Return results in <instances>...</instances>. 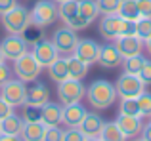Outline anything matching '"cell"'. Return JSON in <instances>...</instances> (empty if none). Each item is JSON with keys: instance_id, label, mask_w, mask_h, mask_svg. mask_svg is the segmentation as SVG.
Here are the masks:
<instances>
[{"instance_id": "obj_1", "label": "cell", "mask_w": 151, "mask_h": 141, "mask_svg": "<svg viewBox=\"0 0 151 141\" xmlns=\"http://www.w3.org/2000/svg\"><path fill=\"white\" fill-rule=\"evenodd\" d=\"M86 99L98 111H105L117 101V90L115 84H111L109 80H94L92 84L86 88Z\"/></svg>"}, {"instance_id": "obj_2", "label": "cell", "mask_w": 151, "mask_h": 141, "mask_svg": "<svg viewBox=\"0 0 151 141\" xmlns=\"http://www.w3.org/2000/svg\"><path fill=\"white\" fill-rule=\"evenodd\" d=\"M29 23H31V11L21 4H15L10 11L2 14V27L8 31V34H21Z\"/></svg>"}, {"instance_id": "obj_3", "label": "cell", "mask_w": 151, "mask_h": 141, "mask_svg": "<svg viewBox=\"0 0 151 141\" xmlns=\"http://www.w3.org/2000/svg\"><path fill=\"white\" fill-rule=\"evenodd\" d=\"M40 70H42V65L37 61V57L33 56V52L23 53V56H19L17 59L14 61V73H15V76L23 82L37 80Z\"/></svg>"}, {"instance_id": "obj_4", "label": "cell", "mask_w": 151, "mask_h": 141, "mask_svg": "<svg viewBox=\"0 0 151 141\" xmlns=\"http://www.w3.org/2000/svg\"><path fill=\"white\" fill-rule=\"evenodd\" d=\"M82 97H86V86L81 80L67 78V80L58 84V99L61 105H71V103H81Z\"/></svg>"}, {"instance_id": "obj_5", "label": "cell", "mask_w": 151, "mask_h": 141, "mask_svg": "<svg viewBox=\"0 0 151 141\" xmlns=\"http://www.w3.org/2000/svg\"><path fill=\"white\" fill-rule=\"evenodd\" d=\"M58 4L54 0H38L31 10V23L38 27H48L58 19Z\"/></svg>"}, {"instance_id": "obj_6", "label": "cell", "mask_w": 151, "mask_h": 141, "mask_svg": "<svg viewBox=\"0 0 151 141\" xmlns=\"http://www.w3.org/2000/svg\"><path fill=\"white\" fill-rule=\"evenodd\" d=\"M50 40H52V44L55 46L59 56L67 57V56H73L75 46H77V42H78V36H77V31L69 29V27L65 25V27L55 29Z\"/></svg>"}, {"instance_id": "obj_7", "label": "cell", "mask_w": 151, "mask_h": 141, "mask_svg": "<svg viewBox=\"0 0 151 141\" xmlns=\"http://www.w3.org/2000/svg\"><path fill=\"white\" fill-rule=\"evenodd\" d=\"M0 97L8 101L12 107H23L27 103V86L19 78H10L0 86Z\"/></svg>"}, {"instance_id": "obj_8", "label": "cell", "mask_w": 151, "mask_h": 141, "mask_svg": "<svg viewBox=\"0 0 151 141\" xmlns=\"http://www.w3.org/2000/svg\"><path fill=\"white\" fill-rule=\"evenodd\" d=\"M147 86L142 82V78L138 74H130V73H122L121 76L115 82V90H117V95L121 97H138L142 92H145Z\"/></svg>"}, {"instance_id": "obj_9", "label": "cell", "mask_w": 151, "mask_h": 141, "mask_svg": "<svg viewBox=\"0 0 151 141\" xmlns=\"http://www.w3.org/2000/svg\"><path fill=\"white\" fill-rule=\"evenodd\" d=\"M27 42L25 38L21 36V34H8L6 38H2V42H0V50H2L4 57L10 61H15L19 56H23V53H27Z\"/></svg>"}, {"instance_id": "obj_10", "label": "cell", "mask_w": 151, "mask_h": 141, "mask_svg": "<svg viewBox=\"0 0 151 141\" xmlns=\"http://www.w3.org/2000/svg\"><path fill=\"white\" fill-rule=\"evenodd\" d=\"M100 48H101V46L98 44L96 40H92V38H78L73 56H77L78 59H82L84 63H88V65H94V63H98Z\"/></svg>"}, {"instance_id": "obj_11", "label": "cell", "mask_w": 151, "mask_h": 141, "mask_svg": "<svg viewBox=\"0 0 151 141\" xmlns=\"http://www.w3.org/2000/svg\"><path fill=\"white\" fill-rule=\"evenodd\" d=\"M122 23H124V19L119 17L117 14H107L101 17L100 21V34L103 38H105L107 42H113L115 38L121 36V31H122Z\"/></svg>"}, {"instance_id": "obj_12", "label": "cell", "mask_w": 151, "mask_h": 141, "mask_svg": "<svg viewBox=\"0 0 151 141\" xmlns=\"http://www.w3.org/2000/svg\"><path fill=\"white\" fill-rule=\"evenodd\" d=\"M33 56L37 57V61L42 65V67L48 69L50 65L59 57V53H58V50H55V46L52 44V40L42 38L40 42H37V44L33 46Z\"/></svg>"}, {"instance_id": "obj_13", "label": "cell", "mask_w": 151, "mask_h": 141, "mask_svg": "<svg viewBox=\"0 0 151 141\" xmlns=\"http://www.w3.org/2000/svg\"><path fill=\"white\" fill-rule=\"evenodd\" d=\"M124 57L121 56V52L117 50V46L113 42H107L100 48V56H98V63L103 69H117L119 65H122Z\"/></svg>"}, {"instance_id": "obj_14", "label": "cell", "mask_w": 151, "mask_h": 141, "mask_svg": "<svg viewBox=\"0 0 151 141\" xmlns=\"http://www.w3.org/2000/svg\"><path fill=\"white\" fill-rule=\"evenodd\" d=\"M113 44L117 46V50L121 52L122 57L138 56V53H142V50H144V40H140L136 34H132V36H119V38L113 40Z\"/></svg>"}, {"instance_id": "obj_15", "label": "cell", "mask_w": 151, "mask_h": 141, "mask_svg": "<svg viewBox=\"0 0 151 141\" xmlns=\"http://www.w3.org/2000/svg\"><path fill=\"white\" fill-rule=\"evenodd\" d=\"M117 126L121 128V132L126 135V139L138 137L142 134V128H144V122H142V116H128V115H119L117 116Z\"/></svg>"}, {"instance_id": "obj_16", "label": "cell", "mask_w": 151, "mask_h": 141, "mask_svg": "<svg viewBox=\"0 0 151 141\" xmlns=\"http://www.w3.org/2000/svg\"><path fill=\"white\" fill-rule=\"evenodd\" d=\"M86 109L81 103H71V105H63V115H61V122L67 128H78L86 115Z\"/></svg>"}, {"instance_id": "obj_17", "label": "cell", "mask_w": 151, "mask_h": 141, "mask_svg": "<svg viewBox=\"0 0 151 141\" xmlns=\"http://www.w3.org/2000/svg\"><path fill=\"white\" fill-rule=\"evenodd\" d=\"M103 124L105 122H103V118L100 115H96V113H86L82 122H81V126H78V130H81L86 137H100Z\"/></svg>"}, {"instance_id": "obj_18", "label": "cell", "mask_w": 151, "mask_h": 141, "mask_svg": "<svg viewBox=\"0 0 151 141\" xmlns=\"http://www.w3.org/2000/svg\"><path fill=\"white\" fill-rule=\"evenodd\" d=\"M50 101V90L44 82H35L31 88H27V103L33 107H42V105Z\"/></svg>"}, {"instance_id": "obj_19", "label": "cell", "mask_w": 151, "mask_h": 141, "mask_svg": "<svg viewBox=\"0 0 151 141\" xmlns=\"http://www.w3.org/2000/svg\"><path fill=\"white\" fill-rule=\"evenodd\" d=\"M40 111H42L40 120L46 126H59L61 124V115H63V105L61 103H50V101H46L40 107Z\"/></svg>"}, {"instance_id": "obj_20", "label": "cell", "mask_w": 151, "mask_h": 141, "mask_svg": "<svg viewBox=\"0 0 151 141\" xmlns=\"http://www.w3.org/2000/svg\"><path fill=\"white\" fill-rule=\"evenodd\" d=\"M44 132H46L44 122H23L21 139L23 141H42Z\"/></svg>"}, {"instance_id": "obj_21", "label": "cell", "mask_w": 151, "mask_h": 141, "mask_svg": "<svg viewBox=\"0 0 151 141\" xmlns=\"http://www.w3.org/2000/svg\"><path fill=\"white\" fill-rule=\"evenodd\" d=\"M0 130H2V134H8V135H21L23 118L17 116L15 113H12V115H8L6 118L0 120Z\"/></svg>"}, {"instance_id": "obj_22", "label": "cell", "mask_w": 151, "mask_h": 141, "mask_svg": "<svg viewBox=\"0 0 151 141\" xmlns=\"http://www.w3.org/2000/svg\"><path fill=\"white\" fill-rule=\"evenodd\" d=\"M88 63H84L82 59H78L77 56H67V69H69V78L75 80H82L88 74Z\"/></svg>"}, {"instance_id": "obj_23", "label": "cell", "mask_w": 151, "mask_h": 141, "mask_svg": "<svg viewBox=\"0 0 151 141\" xmlns=\"http://www.w3.org/2000/svg\"><path fill=\"white\" fill-rule=\"evenodd\" d=\"M48 74L50 78L55 82V84H59V82L67 80L69 78V69H67V57H58V59L54 61V63L48 67Z\"/></svg>"}, {"instance_id": "obj_24", "label": "cell", "mask_w": 151, "mask_h": 141, "mask_svg": "<svg viewBox=\"0 0 151 141\" xmlns=\"http://www.w3.org/2000/svg\"><path fill=\"white\" fill-rule=\"evenodd\" d=\"M117 15L128 21H138L140 19V10H138L136 0H121V6L117 10Z\"/></svg>"}, {"instance_id": "obj_25", "label": "cell", "mask_w": 151, "mask_h": 141, "mask_svg": "<svg viewBox=\"0 0 151 141\" xmlns=\"http://www.w3.org/2000/svg\"><path fill=\"white\" fill-rule=\"evenodd\" d=\"M101 141H126V135L121 132V128L117 126V122H105L100 134Z\"/></svg>"}, {"instance_id": "obj_26", "label": "cell", "mask_w": 151, "mask_h": 141, "mask_svg": "<svg viewBox=\"0 0 151 141\" xmlns=\"http://www.w3.org/2000/svg\"><path fill=\"white\" fill-rule=\"evenodd\" d=\"M78 14L84 19H88L90 23L96 21L100 15V8H98L96 0H78Z\"/></svg>"}, {"instance_id": "obj_27", "label": "cell", "mask_w": 151, "mask_h": 141, "mask_svg": "<svg viewBox=\"0 0 151 141\" xmlns=\"http://www.w3.org/2000/svg\"><path fill=\"white\" fill-rule=\"evenodd\" d=\"M77 14H78V0H65V2L58 4V15L63 23H67Z\"/></svg>"}, {"instance_id": "obj_28", "label": "cell", "mask_w": 151, "mask_h": 141, "mask_svg": "<svg viewBox=\"0 0 151 141\" xmlns=\"http://www.w3.org/2000/svg\"><path fill=\"white\" fill-rule=\"evenodd\" d=\"M21 36L25 38L27 44H37V42H40L42 38H44V27H38L35 25V23H29V25L25 27V31L21 33Z\"/></svg>"}, {"instance_id": "obj_29", "label": "cell", "mask_w": 151, "mask_h": 141, "mask_svg": "<svg viewBox=\"0 0 151 141\" xmlns=\"http://www.w3.org/2000/svg\"><path fill=\"white\" fill-rule=\"evenodd\" d=\"M119 115H128V116H142L140 107H138L136 97H122L119 103Z\"/></svg>"}, {"instance_id": "obj_30", "label": "cell", "mask_w": 151, "mask_h": 141, "mask_svg": "<svg viewBox=\"0 0 151 141\" xmlns=\"http://www.w3.org/2000/svg\"><path fill=\"white\" fill-rule=\"evenodd\" d=\"M145 63V57L142 56V53H138V56H132V57H124L122 59V67H124V73H130V74H138L142 70Z\"/></svg>"}, {"instance_id": "obj_31", "label": "cell", "mask_w": 151, "mask_h": 141, "mask_svg": "<svg viewBox=\"0 0 151 141\" xmlns=\"http://www.w3.org/2000/svg\"><path fill=\"white\" fill-rule=\"evenodd\" d=\"M136 99H138V107H140L142 118H151V92L145 90V92H142Z\"/></svg>"}, {"instance_id": "obj_32", "label": "cell", "mask_w": 151, "mask_h": 141, "mask_svg": "<svg viewBox=\"0 0 151 141\" xmlns=\"http://www.w3.org/2000/svg\"><path fill=\"white\" fill-rule=\"evenodd\" d=\"M136 36L144 42L151 36V17H140L136 21Z\"/></svg>"}, {"instance_id": "obj_33", "label": "cell", "mask_w": 151, "mask_h": 141, "mask_svg": "<svg viewBox=\"0 0 151 141\" xmlns=\"http://www.w3.org/2000/svg\"><path fill=\"white\" fill-rule=\"evenodd\" d=\"M23 122H42V111L40 107H33V105H23Z\"/></svg>"}, {"instance_id": "obj_34", "label": "cell", "mask_w": 151, "mask_h": 141, "mask_svg": "<svg viewBox=\"0 0 151 141\" xmlns=\"http://www.w3.org/2000/svg\"><path fill=\"white\" fill-rule=\"evenodd\" d=\"M98 8H100V14L107 15V14H117L119 6H121V0H96Z\"/></svg>"}, {"instance_id": "obj_35", "label": "cell", "mask_w": 151, "mask_h": 141, "mask_svg": "<svg viewBox=\"0 0 151 141\" xmlns=\"http://www.w3.org/2000/svg\"><path fill=\"white\" fill-rule=\"evenodd\" d=\"M65 25L69 27V29H73V31H82V29H88V27H90V21H88V19H84L81 14H77L75 17H71Z\"/></svg>"}, {"instance_id": "obj_36", "label": "cell", "mask_w": 151, "mask_h": 141, "mask_svg": "<svg viewBox=\"0 0 151 141\" xmlns=\"http://www.w3.org/2000/svg\"><path fill=\"white\" fill-rule=\"evenodd\" d=\"M42 141H63V130L59 126H46Z\"/></svg>"}, {"instance_id": "obj_37", "label": "cell", "mask_w": 151, "mask_h": 141, "mask_svg": "<svg viewBox=\"0 0 151 141\" xmlns=\"http://www.w3.org/2000/svg\"><path fill=\"white\" fill-rule=\"evenodd\" d=\"M63 141H86V135L78 128H69L63 132Z\"/></svg>"}, {"instance_id": "obj_38", "label": "cell", "mask_w": 151, "mask_h": 141, "mask_svg": "<svg viewBox=\"0 0 151 141\" xmlns=\"http://www.w3.org/2000/svg\"><path fill=\"white\" fill-rule=\"evenodd\" d=\"M138 76L142 78V82L145 86H151V59H145V63L142 67V70L138 73Z\"/></svg>"}, {"instance_id": "obj_39", "label": "cell", "mask_w": 151, "mask_h": 141, "mask_svg": "<svg viewBox=\"0 0 151 141\" xmlns=\"http://www.w3.org/2000/svg\"><path fill=\"white\" fill-rule=\"evenodd\" d=\"M140 17H151V0H136Z\"/></svg>"}, {"instance_id": "obj_40", "label": "cell", "mask_w": 151, "mask_h": 141, "mask_svg": "<svg viewBox=\"0 0 151 141\" xmlns=\"http://www.w3.org/2000/svg\"><path fill=\"white\" fill-rule=\"evenodd\" d=\"M12 113H14V107H12L4 97H0V120L6 118L8 115H12Z\"/></svg>"}, {"instance_id": "obj_41", "label": "cell", "mask_w": 151, "mask_h": 141, "mask_svg": "<svg viewBox=\"0 0 151 141\" xmlns=\"http://www.w3.org/2000/svg\"><path fill=\"white\" fill-rule=\"evenodd\" d=\"M10 76H12V70L8 69L4 63H0V86L6 84V82L10 80Z\"/></svg>"}, {"instance_id": "obj_42", "label": "cell", "mask_w": 151, "mask_h": 141, "mask_svg": "<svg viewBox=\"0 0 151 141\" xmlns=\"http://www.w3.org/2000/svg\"><path fill=\"white\" fill-rule=\"evenodd\" d=\"M15 4H17L15 0H0V15L6 14V11H10Z\"/></svg>"}, {"instance_id": "obj_43", "label": "cell", "mask_w": 151, "mask_h": 141, "mask_svg": "<svg viewBox=\"0 0 151 141\" xmlns=\"http://www.w3.org/2000/svg\"><path fill=\"white\" fill-rule=\"evenodd\" d=\"M142 139H144V141H151V122L149 124H145V126L144 128H142Z\"/></svg>"}, {"instance_id": "obj_44", "label": "cell", "mask_w": 151, "mask_h": 141, "mask_svg": "<svg viewBox=\"0 0 151 141\" xmlns=\"http://www.w3.org/2000/svg\"><path fill=\"white\" fill-rule=\"evenodd\" d=\"M0 141H23L21 135H8V134H2L0 135Z\"/></svg>"}, {"instance_id": "obj_45", "label": "cell", "mask_w": 151, "mask_h": 141, "mask_svg": "<svg viewBox=\"0 0 151 141\" xmlns=\"http://www.w3.org/2000/svg\"><path fill=\"white\" fill-rule=\"evenodd\" d=\"M144 44H145V48H147V56L151 57V36H149V38H147V40H145V42H144Z\"/></svg>"}, {"instance_id": "obj_46", "label": "cell", "mask_w": 151, "mask_h": 141, "mask_svg": "<svg viewBox=\"0 0 151 141\" xmlns=\"http://www.w3.org/2000/svg\"><path fill=\"white\" fill-rule=\"evenodd\" d=\"M6 61V57H4V53H2V50H0V63H4Z\"/></svg>"}, {"instance_id": "obj_47", "label": "cell", "mask_w": 151, "mask_h": 141, "mask_svg": "<svg viewBox=\"0 0 151 141\" xmlns=\"http://www.w3.org/2000/svg\"><path fill=\"white\" fill-rule=\"evenodd\" d=\"M86 141H101L100 137H86Z\"/></svg>"}, {"instance_id": "obj_48", "label": "cell", "mask_w": 151, "mask_h": 141, "mask_svg": "<svg viewBox=\"0 0 151 141\" xmlns=\"http://www.w3.org/2000/svg\"><path fill=\"white\" fill-rule=\"evenodd\" d=\"M132 141H144L142 137H132Z\"/></svg>"}, {"instance_id": "obj_49", "label": "cell", "mask_w": 151, "mask_h": 141, "mask_svg": "<svg viewBox=\"0 0 151 141\" xmlns=\"http://www.w3.org/2000/svg\"><path fill=\"white\" fill-rule=\"evenodd\" d=\"M54 2H55V4H61V2H65V0H54Z\"/></svg>"}, {"instance_id": "obj_50", "label": "cell", "mask_w": 151, "mask_h": 141, "mask_svg": "<svg viewBox=\"0 0 151 141\" xmlns=\"http://www.w3.org/2000/svg\"><path fill=\"white\" fill-rule=\"evenodd\" d=\"M0 135H2V130H0Z\"/></svg>"}]
</instances>
